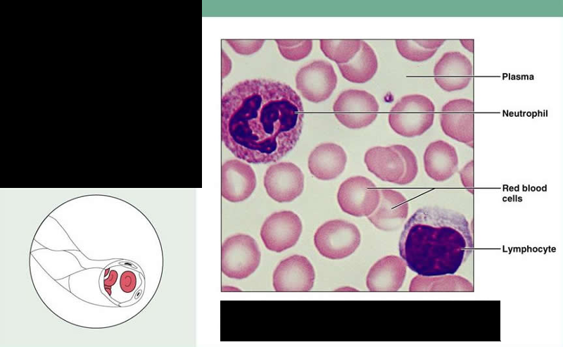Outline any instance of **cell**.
<instances>
[{
    "instance_id": "obj_26",
    "label": "cell",
    "mask_w": 563,
    "mask_h": 347,
    "mask_svg": "<svg viewBox=\"0 0 563 347\" xmlns=\"http://www.w3.org/2000/svg\"><path fill=\"white\" fill-rule=\"evenodd\" d=\"M462 185L472 194H474V160L467 163L459 172Z\"/></svg>"
},
{
    "instance_id": "obj_19",
    "label": "cell",
    "mask_w": 563,
    "mask_h": 347,
    "mask_svg": "<svg viewBox=\"0 0 563 347\" xmlns=\"http://www.w3.org/2000/svg\"><path fill=\"white\" fill-rule=\"evenodd\" d=\"M347 155L343 149L334 143H322L310 153L308 166L310 173L320 180H331L345 169Z\"/></svg>"
},
{
    "instance_id": "obj_2",
    "label": "cell",
    "mask_w": 563,
    "mask_h": 347,
    "mask_svg": "<svg viewBox=\"0 0 563 347\" xmlns=\"http://www.w3.org/2000/svg\"><path fill=\"white\" fill-rule=\"evenodd\" d=\"M399 253L419 275H453L470 255L473 238L461 213L438 206L417 210L407 220L399 239Z\"/></svg>"
},
{
    "instance_id": "obj_9",
    "label": "cell",
    "mask_w": 563,
    "mask_h": 347,
    "mask_svg": "<svg viewBox=\"0 0 563 347\" xmlns=\"http://www.w3.org/2000/svg\"><path fill=\"white\" fill-rule=\"evenodd\" d=\"M337 77L332 65L325 61H315L297 72L296 86L303 98L312 103L328 99L335 89Z\"/></svg>"
},
{
    "instance_id": "obj_13",
    "label": "cell",
    "mask_w": 563,
    "mask_h": 347,
    "mask_svg": "<svg viewBox=\"0 0 563 347\" xmlns=\"http://www.w3.org/2000/svg\"><path fill=\"white\" fill-rule=\"evenodd\" d=\"M315 279V270L310 260L301 255H293L282 260L272 277L277 291H308Z\"/></svg>"
},
{
    "instance_id": "obj_20",
    "label": "cell",
    "mask_w": 563,
    "mask_h": 347,
    "mask_svg": "<svg viewBox=\"0 0 563 347\" xmlns=\"http://www.w3.org/2000/svg\"><path fill=\"white\" fill-rule=\"evenodd\" d=\"M342 76L348 81L362 84L369 81L375 75L378 62L372 48L361 40L359 51L348 62L339 64Z\"/></svg>"
},
{
    "instance_id": "obj_25",
    "label": "cell",
    "mask_w": 563,
    "mask_h": 347,
    "mask_svg": "<svg viewBox=\"0 0 563 347\" xmlns=\"http://www.w3.org/2000/svg\"><path fill=\"white\" fill-rule=\"evenodd\" d=\"M227 42L237 53L248 56L257 52L262 46L264 40H233Z\"/></svg>"
},
{
    "instance_id": "obj_22",
    "label": "cell",
    "mask_w": 563,
    "mask_h": 347,
    "mask_svg": "<svg viewBox=\"0 0 563 347\" xmlns=\"http://www.w3.org/2000/svg\"><path fill=\"white\" fill-rule=\"evenodd\" d=\"M444 42L443 39H398L396 40V46L403 58L422 62L431 58Z\"/></svg>"
},
{
    "instance_id": "obj_7",
    "label": "cell",
    "mask_w": 563,
    "mask_h": 347,
    "mask_svg": "<svg viewBox=\"0 0 563 347\" xmlns=\"http://www.w3.org/2000/svg\"><path fill=\"white\" fill-rule=\"evenodd\" d=\"M379 106L375 97L360 89L341 92L333 106L336 119L349 129H360L371 125L377 118Z\"/></svg>"
},
{
    "instance_id": "obj_5",
    "label": "cell",
    "mask_w": 563,
    "mask_h": 347,
    "mask_svg": "<svg viewBox=\"0 0 563 347\" xmlns=\"http://www.w3.org/2000/svg\"><path fill=\"white\" fill-rule=\"evenodd\" d=\"M361 241L355 225L343 220H331L322 224L314 235L318 252L331 260H340L353 254Z\"/></svg>"
},
{
    "instance_id": "obj_3",
    "label": "cell",
    "mask_w": 563,
    "mask_h": 347,
    "mask_svg": "<svg viewBox=\"0 0 563 347\" xmlns=\"http://www.w3.org/2000/svg\"><path fill=\"white\" fill-rule=\"evenodd\" d=\"M364 160L367 170L376 177L399 185L411 183L418 172L415 153L402 144L370 148Z\"/></svg>"
},
{
    "instance_id": "obj_14",
    "label": "cell",
    "mask_w": 563,
    "mask_h": 347,
    "mask_svg": "<svg viewBox=\"0 0 563 347\" xmlns=\"http://www.w3.org/2000/svg\"><path fill=\"white\" fill-rule=\"evenodd\" d=\"M473 75L470 60L459 51L443 54L434 68V80L445 92H455L466 88Z\"/></svg>"
},
{
    "instance_id": "obj_24",
    "label": "cell",
    "mask_w": 563,
    "mask_h": 347,
    "mask_svg": "<svg viewBox=\"0 0 563 347\" xmlns=\"http://www.w3.org/2000/svg\"><path fill=\"white\" fill-rule=\"evenodd\" d=\"M275 42L282 56L291 61H298L307 57L312 48V41L310 39H277Z\"/></svg>"
},
{
    "instance_id": "obj_28",
    "label": "cell",
    "mask_w": 563,
    "mask_h": 347,
    "mask_svg": "<svg viewBox=\"0 0 563 347\" xmlns=\"http://www.w3.org/2000/svg\"><path fill=\"white\" fill-rule=\"evenodd\" d=\"M336 291H357L358 290H357V289H354V288H351L350 286H344V287H343V288H339V289H336Z\"/></svg>"
},
{
    "instance_id": "obj_12",
    "label": "cell",
    "mask_w": 563,
    "mask_h": 347,
    "mask_svg": "<svg viewBox=\"0 0 563 347\" xmlns=\"http://www.w3.org/2000/svg\"><path fill=\"white\" fill-rule=\"evenodd\" d=\"M264 187L268 196L279 203L291 202L304 188V175L294 163L280 162L270 165L264 175Z\"/></svg>"
},
{
    "instance_id": "obj_8",
    "label": "cell",
    "mask_w": 563,
    "mask_h": 347,
    "mask_svg": "<svg viewBox=\"0 0 563 347\" xmlns=\"http://www.w3.org/2000/svg\"><path fill=\"white\" fill-rule=\"evenodd\" d=\"M379 200V189L363 176L348 178L341 184L337 193L341 209L355 217L370 215L377 208Z\"/></svg>"
},
{
    "instance_id": "obj_21",
    "label": "cell",
    "mask_w": 563,
    "mask_h": 347,
    "mask_svg": "<svg viewBox=\"0 0 563 347\" xmlns=\"http://www.w3.org/2000/svg\"><path fill=\"white\" fill-rule=\"evenodd\" d=\"M410 291L418 292H473V284L460 275H417L410 282Z\"/></svg>"
},
{
    "instance_id": "obj_17",
    "label": "cell",
    "mask_w": 563,
    "mask_h": 347,
    "mask_svg": "<svg viewBox=\"0 0 563 347\" xmlns=\"http://www.w3.org/2000/svg\"><path fill=\"white\" fill-rule=\"evenodd\" d=\"M407 265L401 257L386 255L369 269L366 285L370 291H397L405 280Z\"/></svg>"
},
{
    "instance_id": "obj_1",
    "label": "cell",
    "mask_w": 563,
    "mask_h": 347,
    "mask_svg": "<svg viewBox=\"0 0 563 347\" xmlns=\"http://www.w3.org/2000/svg\"><path fill=\"white\" fill-rule=\"evenodd\" d=\"M300 96L288 84L246 80L221 100V139L236 157L250 163L279 160L296 145L303 129Z\"/></svg>"
},
{
    "instance_id": "obj_4",
    "label": "cell",
    "mask_w": 563,
    "mask_h": 347,
    "mask_svg": "<svg viewBox=\"0 0 563 347\" xmlns=\"http://www.w3.org/2000/svg\"><path fill=\"white\" fill-rule=\"evenodd\" d=\"M435 106L432 101L422 94L403 96L392 107L388 123L398 134L415 137L426 132L432 125Z\"/></svg>"
},
{
    "instance_id": "obj_23",
    "label": "cell",
    "mask_w": 563,
    "mask_h": 347,
    "mask_svg": "<svg viewBox=\"0 0 563 347\" xmlns=\"http://www.w3.org/2000/svg\"><path fill=\"white\" fill-rule=\"evenodd\" d=\"M320 49L329 59L339 64L348 63L359 51L360 39L320 41Z\"/></svg>"
},
{
    "instance_id": "obj_11",
    "label": "cell",
    "mask_w": 563,
    "mask_h": 347,
    "mask_svg": "<svg viewBox=\"0 0 563 347\" xmlns=\"http://www.w3.org/2000/svg\"><path fill=\"white\" fill-rule=\"evenodd\" d=\"M440 125L445 135L474 148V101L467 99H457L445 103L440 113Z\"/></svg>"
},
{
    "instance_id": "obj_6",
    "label": "cell",
    "mask_w": 563,
    "mask_h": 347,
    "mask_svg": "<svg viewBox=\"0 0 563 347\" xmlns=\"http://www.w3.org/2000/svg\"><path fill=\"white\" fill-rule=\"evenodd\" d=\"M260 257L258 245L253 237L243 234L231 236L221 247V270L230 278H246L258 268Z\"/></svg>"
},
{
    "instance_id": "obj_27",
    "label": "cell",
    "mask_w": 563,
    "mask_h": 347,
    "mask_svg": "<svg viewBox=\"0 0 563 347\" xmlns=\"http://www.w3.org/2000/svg\"><path fill=\"white\" fill-rule=\"evenodd\" d=\"M222 77L224 78L230 72L232 69V62L228 56L222 50Z\"/></svg>"
},
{
    "instance_id": "obj_10",
    "label": "cell",
    "mask_w": 563,
    "mask_h": 347,
    "mask_svg": "<svg viewBox=\"0 0 563 347\" xmlns=\"http://www.w3.org/2000/svg\"><path fill=\"white\" fill-rule=\"evenodd\" d=\"M302 229V222L297 214L282 210L266 218L260 229V237L268 250L281 253L296 245Z\"/></svg>"
},
{
    "instance_id": "obj_16",
    "label": "cell",
    "mask_w": 563,
    "mask_h": 347,
    "mask_svg": "<svg viewBox=\"0 0 563 347\" xmlns=\"http://www.w3.org/2000/svg\"><path fill=\"white\" fill-rule=\"evenodd\" d=\"M380 200L376 210L367 217L377 229L385 232L399 229L408 215L407 198L400 192L391 189H379Z\"/></svg>"
},
{
    "instance_id": "obj_18",
    "label": "cell",
    "mask_w": 563,
    "mask_h": 347,
    "mask_svg": "<svg viewBox=\"0 0 563 347\" xmlns=\"http://www.w3.org/2000/svg\"><path fill=\"white\" fill-rule=\"evenodd\" d=\"M424 167L433 180H448L458 170L459 159L455 148L443 140L431 142L424 153Z\"/></svg>"
},
{
    "instance_id": "obj_15",
    "label": "cell",
    "mask_w": 563,
    "mask_h": 347,
    "mask_svg": "<svg viewBox=\"0 0 563 347\" xmlns=\"http://www.w3.org/2000/svg\"><path fill=\"white\" fill-rule=\"evenodd\" d=\"M256 186V177L253 168L237 159L229 160L222 166L221 194L233 203L248 198Z\"/></svg>"
}]
</instances>
